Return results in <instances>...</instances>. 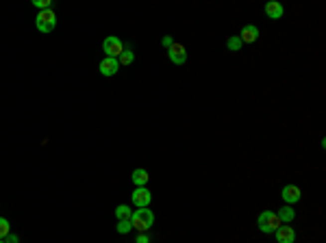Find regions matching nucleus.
I'll return each mask as SVG.
<instances>
[{
  "instance_id": "1",
  "label": "nucleus",
  "mask_w": 326,
  "mask_h": 243,
  "mask_svg": "<svg viewBox=\"0 0 326 243\" xmlns=\"http://www.w3.org/2000/svg\"><path fill=\"white\" fill-rule=\"evenodd\" d=\"M130 224H133V228L139 230V233H148V230L152 228V224H155V213H152L150 209L133 211V215H130Z\"/></svg>"
},
{
  "instance_id": "2",
  "label": "nucleus",
  "mask_w": 326,
  "mask_h": 243,
  "mask_svg": "<svg viewBox=\"0 0 326 243\" xmlns=\"http://www.w3.org/2000/svg\"><path fill=\"white\" fill-rule=\"evenodd\" d=\"M35 26H37L39 33H52L57 26V15L52 9H46V11H39L37 17H35Z\"/></svg>"
},
{
  "instance_id": "3",
  "label": "nucleus",
  "mask_w": 326,
  "mask_h": 243,
  "mask_svg": "<svg viewBox=\"0 0 326 243\" xmlns=\"http://www.w3.org/2000/svg\"><path fill=\"white\" fill-rule=\"evenodd\" d=\"M257 224H259V230H261V233L270 235V233H276V228L281 226V219L276 217V213H272V211H263V213L259 215Z\"/></svg>"
},
{
  "instance_id": "4",
  "label": "nucleus",
  "mask_w": 326,
  "mask_h": 243,
  "mask_svg": "<svg viewBox=\"0 0 326 243\" xmlns=\"http://www.w3.org/2000/svg\"><path fill=\"white\" fill-rule=\"evenodd\" d=\"M103 50H105V55L107 57H111V59H117L124 52V44H122V39H117L115 35H109L105 41H103Z\"/></svg>"
},
{
  "instance_id": "5",
  "label": "nucleus",
  "mask_w": 326,
  "mask_h": 243,
  "mask_svg": "<svg viewBox=\"0 0 326 243\" xmlns=\"http://www.w3.org/2000/svg\"><path fill=\"white\" fill-rule=\"evenodd\" d=\"M130 200H133V204L137 206V209H148V204H150V200H152V193L148 191L146 187H135Z\"/></svg>"
},
{
  "instance_id": "6",
  "label": "nucleus",
  "mask_w": 326,
  "mask_h": 243,
  "mask_svg": "<svg viewBox=\"0 0 326 243\" xmlns=\"http://www.w3.org/2000/svg\"><path fill=\"white\" fill-rule=\"evenodd\" d=\"M168 57H170V61L174 63V65H183L187 61V50H185V46L183 44H172L170 48H168Z\"/></svg>"
},
{
  "instance_id": "7",
  "label": "nucleus",
  "mask_w": 326,
  "mask_h": 243,
  "mask_svg": "<svg viewBox=\"0 0 326 243\" xmlns=\"http://www.w3.org/2000/svg\"><path fill=\"white\" fill-rule=\"evenodd\" d=\"M98 70H100V74L103 76H113V74H117V70H120V63H117V59L105 57L98 65Z\"/></svg>"
},
{
  "instance_id": "8",
  "label": "nucleus",
  "mask_w": 326,
  "mask_h": 243,
  "mask_svg": "<svg viewBox=\"0 0 326 243\" xmlns=\"http://www.w3.org/2000/svg\"><path fill=\"white\" fill-rule=\"evenodd\" d=\"M237 37L241 39V44H254V41L259 39V28L254 26V24H246Z\"/></svg>"
},
{
  "instance_id": "9",
  "label": "nucleus",
  "mask_w": 326,
  "mask_h": 243,
  "mask_svg": "<svg viewBox=\"0 0 326 243\" xmlns=\"http://www.w3.org/2000/svg\"><path fill=\"white\" fill-rule=\"evenodd\" d=\"M281 195H283V200H285V204H296L300 200V187H296V185H287V187H283V191H281Z\"/></svg>"
},
{
  "instance_id": "10",
  "label": "nucleus",
  "mask_w": 326,
  "mask_h": 243,
  "mask_svg": "<svg viewBox=\"0 0 326 243\" xmlns=\"http://www.w3.org/2000/svg\"><path fill=\"white\" fill-rule=\"evenodd\" d=\"M274 235H276L278 243H294L296 241V230L292 226H278Z\"/></svg>"
},
{
  "instance_id": "11",
  "label": "nucleus",
  "mask_w": 326,
  "mask_h": 243,
  "mask_svg": "<svg viewBox=\"0 0 326 243\" xmlns=\"http://www.w3.org/2000/svg\"><path fill=\"white\" fill-rule=\"evenodd\" d=\"M283 4L281 2H268L265 4V15L270 17V20H281L283 17Z\"/></svg>"
},
{
  "instance_id": "12",
  "label": "nucleus",
  "mask_w": 326,
  "mask_h": 243,
  "mask_svg": "<svg viewBox=\"0 0 326 243\" xmlns=\"http://www.w3.org/2000/svg\"><path fill=\"white\" fill-rule=\"evenodd\" d=\"M276 217L281 219V224H292V222H294V217H296V209H292L289 204H285L283 209H278Z\"/></svg>"
},
{
  "instance_id": "13",
  "label": "nucleus",
  "mask_w": 326,
  "mask_h": 243,
  "mask_svg": "<svg viewBox=\"0 0 326 243\" xmlns=\"http://www.w3.org/2000/svg\"><path fill=\"white\" fill-rule=\"evenodd\" d=\"M130 178H133V185H135V187H146V182H148V178H150V176H148L146 169H135Z\"/></svg>"
},
{
  "instance_id": "14",
  "label": "nucleus",
  "mask_w": 326,
  "mask_h": 243,
  "mask_svg": "<svg viewBox=\"0 0 326 243\" xmlns=\"http://www.w3.org/2000/svg\"><path fill=\"white\" fill-rule=\"evenodd\" d=\"M130 215H133V211H130L126 204H120V206L115 209V217H117V222H122V219H130Z\"/></svg>"
},
{
  "instance_id": "15",
  "label": "nucleus",
  "mask_w": 326,
  "mask_h": 243,
  "mask_svg": "<svg viewBox=\"0 0 326 243\" xmlns=\"http://www.w3.org/2000/svg\"><path fill=\"white\" fill-rule=\"evenodd\" d=\"M115 230H117L120 235H128L130 230H133V224H130V219H122V222H117Z\"/></svg>"
},
{
  "instance_id": "16",
  "label": "nucleus",
  "mask_w": 326,
  "mask_h": 243,
  "mask_svg": "<svg viewBox=\"0 0 326 243\" xmlns=\"http://www.w3.org/2000/svg\"><path fill=\"white\" fill-rule=\"evenodd\" d=\"M133 59H135L133 52H130L128 48H124V52L117 57V63H120V65H130V63H133Z\"/></svg>"
},
{
  "instance_id": "17",
  "label": "nucleus",
  "mask_w": 326,
  "mask_h": 243,
  "mask_svg": "<svg viewBox=\"0 0 326 243\" xmlns=\"http://www.w3.org/2000/svg\"><path fill=\"white\" fill-rule=\"evenodd\" d=\"M241 46H244V44H241V39L237 37V35H235V37H230V39L226 41V48H228L230 52H237V50L241 48Z\"/></svg>"
},
{
  "instance_id": "18",
  "label": "nucleus",
  "mask_w": 326,
  "mask_h": 243,
  "mask_svg": "<svg viewBox=\"0 0 326 243\" xmlns=\"http://www.w3.org/2000/svg\"><path fill=\"white\" fill-rule=\"evenodd\" d=\"M11 233V226H9V219H4V217H0V239H4Z\"/></svg>"
},
{
  "instance_id": "19",
  "label": "nucleus",
  "mask_w": 326,
  "mask_h": 243,
  "mask_svg": "<svg viewBox=\"0 0 326 243\" xmlns=\"http://www.w3.org/2000/svg\"><path fill=\"white\" fill-rule=\"evenodd\" d=\"M33 7H37L39 11H46V9H52V2L50 0H33Z\"/></svg>"
},
{
  "instance_id": "20",
  "label": "nucleus",
  "mask_w": 326,
  "mask_h": 243,
  "mask_svg": "<svg viewBox=\"0 0 326 243\" xmlns=\"http://www.w3.org/2000/svg\"><path fill=\"white\" fill-rule=\"evenodd\" d=\"M135 243H150V235H148V233H139L137 239H135Z\"/></svg>"
},
{
  "instance_id": "21",
  "label": "nucleus",
  "mask_w": 326,
  "mask_h": 243,
  "mask_svg": "<svg viewBox=\"0 0 326 243\" xmlns=\"http://www.w3.org/2000/svg\"><path fill=\"white\" fill-rule=\"evenodd\" d=\"M4 243H20V239H17V235H7V237H4V239H2Z\"/></svg>"
},
{
  "instance_id": "22",
  "label": "nucleus",
  "mask_w": 326,
  "mask_h": 243,
  "mask_svg": "<svg viewBox=\"0 0 326 243\" xmlns=\"http://www.w3.org/2000/svg\"><path fill=\"white\" fill-rule=\"evenodd\" d=\"M172 44H174V39H172L170 35H168V37H163V46H165V48H170Z\"/></svg>"
},
{
  "instance_id": "23",
  "label": "nucleus",
  "mask_w": 326,
  "mask_h": 243,
  "mask_svg": "<svg viewBox=\"0 0 326 243\" xmlns=\"http://www.w3.org/2000/svg\"><path fill=\"white\" fill-rule=\"evenodd\" d=\"M0 243H4V241H2V239H0Z\"/></svg>"
}]
</instances>
